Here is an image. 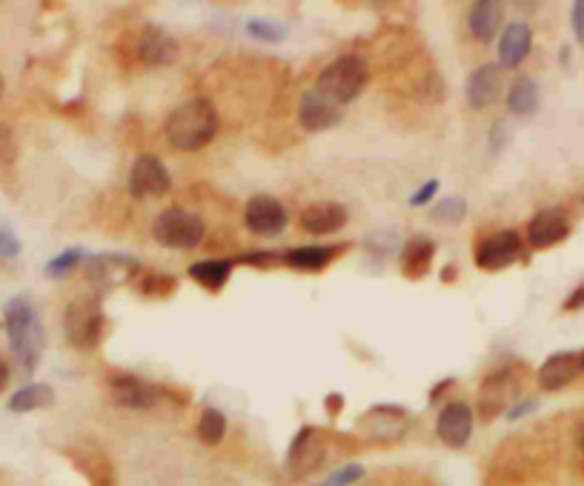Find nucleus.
I'll list each match as a JSON object with an SVG mask.
<instances>
[{"instance_id":"1","label":"nucleus","mask_w":584,"mask_h":486,"mask_svg":"<svg viewBox=\"0 0 584 486\" xmlns=\"http://www.w3.org/2000/svg\"><path fill=\"white\" fill-rule=\"evenodd\" d=\"M218 126H221V118H218L215 103L207 98H192L169 115L164 129H167V141L178 152H201L204 146L215 141Z\"/></svg>"},{"instance_id":"2","label":"nucleus","mask_w":584,"mask_h":486,"mask_svg":"<svg viewBox=\"0 0 584 486\" xmlns=\"http://www.w3.org/2000/svg\"><path fill=\"white\" fill-rule=\"evenodd\" d=\"M3 326L9 335V346L18 355V361L26 372H35L41 361L43 349V324L32 298L18 295L3 309Z\"/></svg>"},{"instance_id":"3","label":"nucleus","mask_w":584,"mask_h":486,"mask_svg":"<svg viewBox=\"0 0 584 486\" xmlns=\"http://www.w3.org/2000/svg\"><path fill=\"white\" fill-rule=\"evenodd\" d=\"M370 83V63L361 55H341L327 63L315 81V89L338 106L353 103Z\"/></svg>"},{"instance_id":"4","label":"nucleus","mask_w":584,"mask_h":486,"mask_svg":"<svg viewBox=\"0 0 584 486\" xmlns=\"http://www.w3.org/2000/svg\"><path fill=\"white\" fill-rule=\"evenodd\" d=\"M63 332H66V341H69V344L75 346V349H84V352L101 344L106 332V318L101 298H95V295H81V298H75L72 304L66 306Z\"/></svg>"},{"instance_id":"5","label":"nucleus","mask_w":584,"mask_h":486,"mask_svg":"<svg viewBox=\"0 0 584 486\" xmlns=\"http://www.w3.org/2000/svg\"><path fill=\"white\" fill-rule=\"evenodd\" d=\"M152 235L167 249H195L204 241V221L184 206H169L155 218Z\"/></svg>"},{"instance_id":"6","label":"nucleus","mask_w":584,"mask_h":486,"mask_svg":"<svg viewBox=\"0 0 584 486\" xmlns=\"http://www.w3.org/2000/svg\"><path fill=\"white\" fill-rule=\"evenodd\" d=\"M358 429L376 444H398L410 429V415L396 404H378L358 418Z\"/></svg>"},{"instance_id":"7","label":"nucleus","mask_w":584,"mask_h":486,"mask_svg":"<svg viewBox=\"0 0 584 486\" xmlns=\"http://www.w3.org/2000/svg\"><path fill=\"white\" fill-rule=\"evenodd\" d=\"M141 264L121 252H104L95 258H86V281L95 289H118V286L132 284Z\"/></svg>"},{"instance_id":"8","label":"nucleus","mask_w":584,"mask_h":486,"mask_svg":"<svg viewBox=\"0 0 584 486\" xmlns=\"http://www.w3.org/2000/svg\"><path fill=\"white\" fill-rule=\"evenodd\" d=\"M109 395L121 409H149V406H155L167 395V389L158 384H149V381L138 378V375L118 372V375H109Z\"/></svg>"},{"instance_id":"9","label":"nucleus","mask_w":584,"mask_h":486,"mask_svg":"<svg viewBox=\"0 0 584 486\" xmlns=\"http://www.w3.org/2000/svg\"><path fill=\"white\" fill-rule=\"evenodd\" d=\"M244 221H247V229H250L252 235H258V238H278L287 229L290 215H287L284 203L278 201V198L255 195L247 203V209H244Z\"/></svg>"},{"instance_id":"10","label":"nucleus","mask_w":584,"mask_h":486,"mask_svg":"<svg viewBox=\"0 0 584 486\" xmlns=\"http://www.w3.org/2000/svg\"><path fill=\"white\" fill-rule=\"evenodd\" d=\"M324 455H327L324 435L315 426H301V432L292 438L290 452H287V472L292 478H304L321 466Z\"/></svg>"},{"instance_id":"11","label":"nucleus","mask_w":584,"mask_h":486,"mask_svg":"<svg viewBox=\"0 0 584 486\" xmlns=\"http://www.w3.org/2000/svg\"><path fill=\"white\" fill-rule=\"evenodd\" d=\"M169 186H172V178H169V169L161 158L141 155L132 163V169H129L132 198H158V195H167Z\"/></svg>"},{"instance_id":"12","label":"nucleus","mask_w":584,"mask_h":486,"mask_svg":"<svg viewBox=\"0 0 584 486\" xmlns=\"http://www.w3.org/2000/svg\"><path fill=\"white\" fill-rule=\"evenodd\" d=\"M519 258H522V235L513 229L484 238L476 249V266L484 272H499L504 266L516 264Z\"/></svg>"},{"instance_id":"13","label":"nucleus","mask_w":584,"mask_h":486,"mask_svg":"<svg viewBox=\"0 0 584 486\" xmlns=\"http://www.w3.org/2000/svg\"><path fill=\"white\" fill-rule=\"evenodd\" d=\"M473 421H476L473 406L467 404V401H450V404L438 412V441L453 446V449H461V446L470 441V435H473Z\"/></svg>"},{"instance_id":"14","label":"nucleus","mask_w":584,"mask_h":486,"mask_svg":"<svg viewBox=\"0 0 584 486\" xmlns=\"http://www.w3.org/2000/svg\"><path fill=\"white\" fill-rule=\"evenodd\" d=\"M516 384L519 381H516L513 366H504L499 372L487 375L479 395V415L484 421H493L499 412H504V406L510 404V398L516 395Z\"/></svg>"},{"instance_id":"15","label":"nucleus","mask_w":584,"mask_h":486,"mask_svg":"<svg viewBox=\"0 0 584 486\" xmlns=\"http://www.w3.org/2000/svg\"><path fill=\"white\" fill-rule=\"evenodd\" d=\"M344 118V109L333 103L330 98H324L318 89H307L298 101V123L307 129V132H324Z\"/></svg>"},{"instance_id":"16","label":"nucleus","mask_w":584,"mask_h":486,"mask_svg":"<svg viewBox=\"0 0 584 486\" xmlns=\"http://www.w3.org/2000/svg\"><path fill=\"white\" fill-rule=\"evenodd\" d=\"M135 55L144 66H169L178 58V41L161 26H144L135 38Z\"/></svg>"},{"instance_id":"17","label":"nucleus","mask_w":584,"mask_h":486,"mask_svg":"<svg viewBox=\"0 0 584 486\" xmlns=\"http://www.w3.org/2000/svg\"><path fill=\"white\" fill-rule=\"evenodd\" d=\"M567 238H570V218L564 209H556V206L533 215V221L527 226V243L533 249H550Z\"/></svg>"},{"instance_id":"18","label":"nucleus","mask_w":584,"mask_h":486,"mask_svg":"<svg viewBox=\"0 0 584 486\" xmlns=\"http://www.w3.org/2000/svg\"><path fill=\"white\" fill-rule=\"evenodd\" d=\"M582 369V352H556L539 369V386L544 392H559L567 384H573Z\"/></svg>"},{"instance_id":"19","label":"nucleus","mask_w":584,"mask_h":486,"mask_svg":"<svg viewBox=\"0 0 584 486\" xmlns=\"http://www.w3.org/2000/svg\"><path fill=\"white\" fill-rule=\"evenodd\" d=\"M347 221H350L347 206L335 201H318L301 212V226L310 235H335L338 229L347 226Z\"/></svg>"},{"instance_id":"20","label":"nucleus","mask_w":584,"mask_h":486,"mask_svg":"<svg viewBox=\"0 0 584 486\" xmlns=\"http://www.w3.org/2000/svg\"><path fill=\"white\" fill-rule=\"evenodd\" d=\"M501 66L499 63H484L479 66L470 78H467V86H464V95H467V103L473 109H487L490 103L499 101L501 95Z\"/></svg>"},{"instance_id":"21","label":"nucleus","mask_w":584,"mask_h":486,"mask_svg":"<svg viewBox=\"0 0 584 486\" xmlns=\"http://www.w3.org/2000/svg\"><path fill=\"white\" fill-rule=\"evenodd\" d=\"M433 258H436V241L433 238H427V235L410 238L401 249V275L410 278V281H421L430 272Z\"/></svg>"},{"instance_id":"22","label":"nucleus","mask_w":584,"mask_h":486,"mask_svg":"<svg viewBox=\"0 0 584 486\" xmlns=\"http://www.w3.org/2000/svg\"><path fill=\"white\" fill-rule=\"evenodd\" d=\"M530 49H533V29L527 23L516 21L510 23V26H504V32H501L499 38L501 66H507V69L519 66L530 55Z\"/></svg>"},{"instance_id":"23","label":"nucleus","mask_w":584,"mask_h":486,"mask_svg":"<svg viewBox=\"0 0 584 486\" xmlns=\"http://www.w3.org/2000/svg\"><path fill=\"white\" fill-rule=\"evenodd\" d=\"M501 23H504V6L496 0H479L473 3L470 15H467V26H470V35L479 43H490L499 35Z\"/></svg>"},{"instance_id":"24","label":"nucleus","mask_w":584,"mask_h":486,"mask_svg":"<svg viewBox=\"0 0 584 486\" xmlns=\"http://www.w3.org/2000/svg\"><path fill=\"white\" fill-rule=\"evenodd\" d=\"M341 249H344V246H341ZM341 249H338V246H321V243H315V246H298V249H290V252H284L281 258H284V264L290 266V269L321 272V269L330 266V261H333Z\"/></svg>"},{"instance_id":"25","label":"nucleus","mask_w":584,"mask_h":486,"mask_svg":"<svg viewBox=\"0 0 584 486\" xmlns=\"http://www.w3.org/2000/svg\"><path fill=\"white\" fill-rule=\"evenodd\" d=\"M507 106L513 115L519 118H533L542 106V92H539V83L533 78H519L513 81L510 92H507Z\"/></svg>"},{"instance_id":"26","label":"nucleus","mask_w":584,"mask_h":486,"mask_svg":"<svg viewBox=\"0 0 584 486\" xmlns=\"http://www.w3.org/2000/svg\"><path fill=\"white\" fill-rule=\"evenodd\" d=\"M232 269L235 264L232 261H218V258H209V261H198V264L189 266V278L195 284H201L209 292H218L221 286L230 281Z\"/></svg>"},{"instance_id":"27","label":"nucleus","mask_w":584,"mask_h":486,"mask_svg":"<svg viewBox=\"0 0 584 486\" xmlns=\"http://www.w3.org/2000/svg\"><path fill=\"white\" fill-rule=\"evenodd\" d=\"M55 404V389L49 384H29L18 389L12 398H9V409L12 412H35V409H46V406Z\"/></svg>"},{"instance_id":"28","label":"nucleus","mask_w":584,"mask_h":486,"mask_svg":"<svg viewBox=\"0 0 584 486\" xmlns=\"http://www.w3.org/2000/svg\"><path fill=\"white\" fill-rule=\"evenodd\" d=\"M84 261H86L84 249H81V246H72V249H63L61 255H55V258L46 264L43 272H46L49 281H63L66 275H72Z\"/></svg>"},{"instance_id":"29","label":"nucleus","mask_w":584,"mask_h":486,"mask_svg":"<svg viewBox=\"0 0 584 486\" xmlns=\"http://www.w3.org/2000/svg\"><path fill=\"white\" fill-rule=\"evenodd\" d=\"M198 438L209 446H218L224 441V435H227V418H224V412H218V409H204L201 412V418H198Z\"/></svg>"},{"instance_id":"30","label":"nucleus","mask_w":584,"mask_h":486,"mask_svg":"<svg viewBox=\"0 0 584 486\" xmlns=\"http://www.w3.org/2000/svg\"><path fill=\"white\" fill-rule=\"evenodd\" d=\"M430 218L441 223H461L467 218V201L453 195V198H441V201L430 209Z\"/></svg>"},{"instance_id":"31","label":"nucleus","mask_w":584,"mask_h":486,"mask_svg":"<svg viewBox=\"0 0 584 486\" xmlns=\"http://www.w3.org/2000/svg\"><path fill=\"white\" fill-rule=\"evenodd\" d=\"M175 289H178V281L172 275H161V272H146L144 281H141V292L149 298H167Z\"/></svg>"},{"instance_id":"32","label":"nucleus","mask_w":584,"mask_h":486,"mask_svg":"<svg viewBox=\"0 0 584 486\" xmlns=\"http://www.w3.org/2000/svg\"><path fill=\"white\" fill-rule=\"evenodd\" d=\"M247 35L255 38V41H284V35H287V29L281 26V23L275 21H264V18H252L247 21Z\"/></svg>"},{"instance_id":"33","label":"nucleus","mask_w":584,"mask_h":486,"mask_svg":"<svg viewBox=\"0 0 584 486\" xmlns=\"http://www.w3.org/2000/svg\"><path fill=\"white\" fill-rule=\"evenodd\" d=\"M364 478V466L361 464H347L341 469H335L333 475L327 481H321L318 486H353Z\"/></svg>"},{"instance_id":"34","label":"nucleus","mask_w":584,"mask_h":486,"mask_svg":"<svg viewBox=\"0 0 584 486\" xmlns=\"http://www.w3.org/2000/svg\"><path fill=\"white\" fill-rule=\"evenodd\" d=\"M18 255H21V238L9 226H0V261H12Z\"/></svg>"},{"instance_id":"35","label":"nucleus","mask_w":584,"mask_h":486,"mask_svg":"<svg viewBox=\"0 0 584 486\" xmlns=\"http://www.w3.org/2000/svg\"><path fill=\"white\" fill-rule=\"evenodd\" d=\"M18 158V143H15V135L6 123H0V161L12 163Z\"/></svg>"},{"instance_id":"36","label":"nucleus","mask_w":584,"mask_h":486,"mask_svg":"<svg viewBox=\"0 0 584 486\" xmlns=\"http://www.w3.org/2000/svg\"><path fill=\"white\" fill-rule=\"evenodd\" d=\"M536 409H539V401H536V398H524V401H516L513 406H507L504 418H507V421H519V418L530 415V412H536Z\"/></svg>"},{"instance_id":"37","label":"nucleus","mask_w":584,"mask_h":486,"mask_svg":"<svg viewBox=\"0 0 584 486\" xmlns=\"http://www.w3.org/2000/svg\"><path fill=\"white\" fill-rule=\"evenodd\" d=\"M436 192H438L436 178H433V181L421 183V189H416V192H413V198H410V206H427V203L436 198Z\"/></svg>"},{"instance_id":"38","label":"nucleus","mask_w":584,"mask_h":486,"mask_svg":"<svg viewBox=\"0 0 584 486\" xmlns=\"http://www.w3.org/2000/svg\"><path fill=\"white\" fill-rule=\"evenodd\" d=\"M284 261L281 255H272V252H252V255H244V264L258 266V269H270L272 264Z\"/></svg>"},{"instance_id":"39","label":"nucleus","mask_w":584,"mask_h":486,"mask_svg":"<svg viewBox=\"0 0 584 486\" xmlns=\"http://www.w3.org/2000/svg\"><path fill=\"white\" fill-rule=\"evenodd\" d=\"M570 21H573V32H576L579 43H584V0L573 3V15H570Z\"/></svg>"},{"instance_id":"40","label":"nucleus","mask_w":584,"mask_h":486,"mask_svg":"<svg viewBox=\"0 0 584 486\" xmlns=\"http://www.w3.org/2000/svg\"><path fill=\"white\" fill-rule=\"evenodd\" d=\"M564 312H576V309H584V284L576 286L573 292H570V298L562 304Z\"/></svg>"},{"instance_id":"41","label":"nucleus","mask_w":584,"mask_h":486,"mask_svg":"<svg viewBox=\"0 0 584 486\" xmlns=\"http://www.w3.org/2000/svg\"><path fill=\"white\" fill-rule=\"evenodd\" d=\"M504 138H507V123H496V126H493V135H490L493 152H496V149H501V143H504Z\"/></svg>"},{"instance_id":"42","label":"nucleus","mask_w":584,"mask_h":486,"mask_svg":"<svg viewBox=\"0 0 584 486\" xmlns=\"http://www.w3.org/2000/svg\"><path fill=\"white\" fill-rule=\"evenodd\" d=\"M341 409H344V395H327V412H330V415H338V412H341Z\"/></svg>"},{"instance_id":"43","label":"nucleus","mask_w":584,"mask_h":486,"mask_svg":"<svg viewBox=\"0 0 584 486\" xmlns=\"http://www.w3.org/2000/svg\"><path fill=\"white\" fill-rule=\"evenodd\" d=\"M459 278V269H456V264H450L444 272H441V281H456Z\"/></svg>"},{"instance_id":"44","label":"nucleus","mask_w":584,"mask_h":486,"mask_svg":"<svg viewBox=\"0 0 584 486\" xmlns=\"http://www.w3.org/2000/svg\"><path fill=\"white\" fill-rule=\"evenodd\" d=\"M6 384H9V364L0 361V392L6 389Z\"/></svg>"},{"instance_id":"45","label":"nucleus","mask_w":584,"mask_h":486,"mask_svg":"<svg viewBox=\"0 0 584 486\" xmlns=\"http://www.w3.org/2000/svg\"><path fill=\"white\" fill-rule=\"evenodd\" d=\"M582 455H584V435H582Z\"/></svg>"},{"instance_id":"46","label":"nucleus","mask_w":584,"mask_h":486,"mask_svg":"<svg viewBox=\"0 0 584 486\" xmlns=\"http://www.w3.org/2000/svg\"><path fill=\"white\" fill-rule=\"evenodd\" d=\"M582 366H584V352H582Z\"/></svg>"}]
</instances>
